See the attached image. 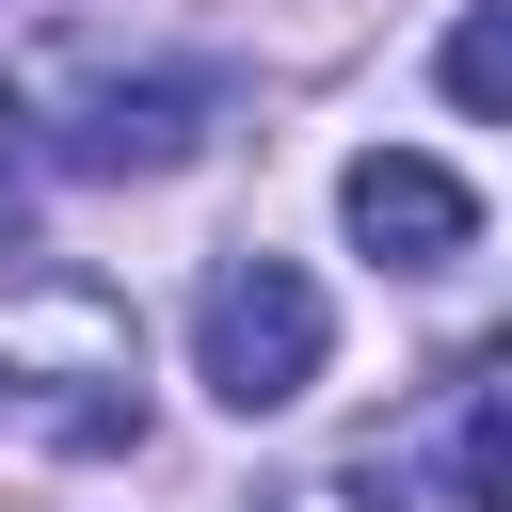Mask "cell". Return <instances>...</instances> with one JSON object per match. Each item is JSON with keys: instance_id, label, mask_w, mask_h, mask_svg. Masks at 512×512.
Returning a JSON list of instances; mask_svg holds the SVG:
<instances>
[{"instance_id": "2", "label": "cell", "mask_w": 512, "mask_h": 512, "mask_svg": "<svg viewBox=\"0 0 512 512\" xmlns=\"http://www.w3.org/2000/svg\"><path fill=\"white\" fill-rule=\"evenodd\" d=\"M336 224H352L384 272H448V256L480 240V192H464L448 160H416V144H368V160L336 176Z\"/></svg>"}, {"instance_id": "5", "label": "cell", "mask_w": 512, "mask_h": 512, "mask_svg": "<svg viewBox=\"0 0 512 512\" xmlns=\"http://www.w3.org/2000/svg\"><path fill=\"white\" fill-rule=\"evenodd\" d=\"M448 96L464 112H512V0H464L448 16Z\"/></svg>"}, {"instance_id": "4", "label": "cell", "mask_w": 512, "mask_h": 512, "mask_svg": "<svg viewBox=\"0 0 512 512\" xmlns=\"http://www.w3.org/2000/svg\"><path fill=\"white\" fill-rule=\"evenodd\" d=\"M448 512H512V432H496V352L448 368Z\"/></svg>"}, {"instance_id": "1", "label": "cell", "mask_w": 512, "mask_h": 512, "mask_svg": "<svg viewBox=\"0 0 512 512\" xmlns=\"http://www.w3.org/2000/svg\"><path fill=\"white\" fill-rule=\"evenodd\" d=\"M320 352H336V304H320L288 256H224V272H208V304H192V384H208L224 416H288V400L320 384Z\"/></svg>"}, {"instance_id": "3", "label": "cell", "mask_w": 512, "mask_h": 512, "mask_svg": "<svg viewBox=\"0 0 512 512\" xmlns=\"http://www.w3.org/2000/svg\"><path fill=\"white\" fill-rule=\"evenodd\" d=\"M208 144V80H80V112L48 128L64 176H176Z\"/></svg>"}, {"instance_id": "6", "label": "cell", "mask_w": 512, "mask_h": 512, "mask_svg": "<svg viewBox=\"0 0 512 512\" xmlns=\"http://www.w3.org/2000/svg\"><path fill=\"white\" fill-rule=\"evenodd\" d=\"M16 192H32V112L0 96V240H16Z\"/></svg>"}]
</instances>
